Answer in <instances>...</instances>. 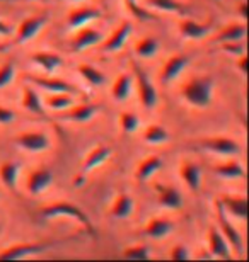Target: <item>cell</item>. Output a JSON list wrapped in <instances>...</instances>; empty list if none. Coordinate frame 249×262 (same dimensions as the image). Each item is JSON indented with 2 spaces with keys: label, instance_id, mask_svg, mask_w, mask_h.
I'll return each mask as SVG.
<instances>
[{
  "label": "cell",
  "instance_id": "cell-1",
  "mask_svg": "<svg viewBox=\"0 0 249 262\" xmlns=\"http://www.w3.org/2000/svg\"><path fill=\"white\" fill-rule=\"evenodd\" d=\"M181 94L188 104L198 109H205L210 106L212 99H214V80L206 75L193 77L188 82H184Z\"/></svg>",
  "mask_w": 249,
  "mask_h": 262
},
{
  "label": "cell",
  "instance_id": "cell-2",
  "mask_svg": "<svg viewBox=\"0 0 249 262\" xmlns=\"http://www.w3.org/2000/svg\"><path fill=\"white\" fill-rule=\"evenodd\" d=\"M41 216L46 218V220H53V218H72L79 222L81 225H84L87 230V233L91 237H96V230H94L91 220L86 213L82 211L77 204L73 203H68V201H58V203H51V204H46V206L41 209Z\"/></svg>",
  "mask_w": 249,
  "mask_h": 262
},
{
  "label": "cell",
  "instance_id": "cell-3",
  "mask_svg": "<svg viewBox=\"0 0 249 262\" xmlns=\"http://www.w3.org/2000/svg\"><path fill=\"white\" fill-rule=\"evenodd\" d=\"M70 238H63V240H46V242H28V244H15L10 245L7 249L0 250V259H7V260H15V259H24L29 255H36L41 252H46L53 247L68 242Z\"/></svg>",
  "mask_w": 249,
  "mask_h": 262
},
{
  "label": "cell",
  "instance_id": "cell-4",
  "mask_svg": "<svg viewBox=\"0 0 249 262\" xmlns=\"http://www.w3.org/2000/svg\"><path fill=\"white\" fill-rule=\"evenodd\" d=\"M195 146L205 151H212L220 157H234L241 154V145L229 136H212V138H200L195 141Z\"/></svg>",
  "mask_w": 249,
  "mask_h": 262
},
{
  "label": "cell",
  "instance_id": "cell-5",
  "mask_svg": "<svg viewBox=\"0 0 249 262\" xmlns=\"http://www.w3.org/2000/svg\"><path fill=\"white\" fill-rule=\"evenodd\" d=\"M131 67H133V75L137 80V87H139V99L142 102V106L145 109H152L157 106V91L154 87V83L150 82L149 75L145 73V70L142 68L137 61H131Z\"/></svg>",
  "mask_w": 249,
  "mask_h": 262
},
{
  "label": "cell",
  "instance_id": "cell-6",
  "mask_svg": "<svg viewBox=\"0 0 249 262\" xmlns=\"http://www.w3.org/2000/svg\"><path fill=\"white\" fill-rule=\"evenodd\" d=\"M15 145L29 154H41L51 146L50 136L43 131H24L15 136Z\"/></svg>",
  "mask_w": 249,
  "mask_h": 262
},
{
  "label": "cell",
  "instance_id": "cell-7",
  "mask_svg": "<svg viewBox=\"0 0 249 262\" xmlns=\"http://www.w3.org/2000/svg\"><path fill=\"white\" fill-rule=\"evenodd\" d=\"M109 157H111V148L106 145H99L94 150L89 151V155L86 157V160H84V164H82L81 174H79L75 179V186H82L84 177H86L89 172H92L94 169H98V167L103 165Z\"/></svg>",
  "mask_w": 249,
  "mask_h": 262
},
{
  "label": "cell",
  "instance_id": "cell-8",
  "mask_svg": "<svg viewBox=\"0 0 249 262\" xmlns=\"http://www.w3.org/2000/svg\"><path fill=\"white\" fill-rule=\"evenodd\" d=\"M46 23H48V15H33V17L24 19L23 23L19 24L17 28V34H15V45H23L28 43L33 38H36V34L40 33L41 29L45 28Z\"/></svg>",
  "mask_w": 249,
  "mask_h": 262
},
{
  "label": "cell",
  "instance_id": "cell-9",
  "mask_svg": "<svg viewBox=\"0 0 249 262\" xmlns=\"http://www.w3.org/2000/svg\"><path fill=\"white\" fill-rule=\"evenodd\" d=\"M217 220H219V230L220 233L224 235V238L229 242L231 249L237 250V252H241L242 250V237L239 233V230H237L234 225L229 222V218H227V213L222 209L220 203L217 201Z\"/></svg>",
  "mask_w": 249,
  "mask_h": 262
},
{
  "label": "cell",
  "instance_id": "cell-10",
  "mask_svg": "<svg viewBox=\"0 0 249 262\" xmlns=\"http://www.w3.org/2000/svg\"><path fill=\"white\" fill-rule=\"evenodd\" d=\"M53 182V172L48 167H40L29 172L28 179H26V189L29 191V194L40 196L41 192L46 191Z\"/></svg>",
  "mask_w": 249,
  "mask_h": 262
},
{
  "label": "cell",
  "instance_id": "cell-11",
  "mask_svg": "<svg viewBox=\"0 0 249 262\" xmlns=\"http://www.w3.org/2000/svg\"><path fill=\"white\" fill-rule=\"evenodd\" d=\"M101 111L99 104H81V106H70L65 111H58V119H65V121H75V123H86L92 119Z\"/></svg>",
  "mask_w": 249,
  "mask_h": 262
},
{
  "label": "cell",
  "instance_id": "cell-12",
  "mask_svg": "<svg viewBox=\"0 0 249 262\" xmlns=\"http://www.w3.org/2000/svg\"><path fill=\"white\" fill-rule=\"evenodd\" d=\"M208 252L212 254V257L224 259V260L234 257L229 242L224 238V235L220 233V230L217 227L208 228Z\"/></svg>",
  "mask_w": 249,
  "mask_h": 262
},
{
  "label": "cell",
  "instance_id": "cell-13",
  "mask_svg": "<svg viewBox=\"0 0 249 262\" xmlns=\"http://www.w3.org/2000/svg\"><path fill=\"white\" fill-rule=\"evenodd\" d=\"M24 78H26V80H29L31 83L40 85L41 89H45V91H48V92H68V94H73V96L81 94V91H79L75 85H72V83L62 80V78L34 77V75H24Z\"/></svg>",
  "mask_w": 249,
  "mask_h": 262
},
{
  "label": "cell",
  "instance_id": "cell-14",
  "mask_svg": "<svg viewBox=\"0 0 249 262\" xmlns=\"http://www.w3.org/2000/svg\"><path fill=\"white\" fill-rule=\"evenodd\" d=\"M99 17H103V12L96 7H77V9H72L68 12V17H67V24L70 29H79L82 26H87L89 23L96 20Z\"/></svg>",
  "mask_w": 249,
  "mask_h": 262
},
{
  "label": "cell",
  "instance_id": "cell-15",
  "mask_svg": "<svg viewBox=\"0 0 249 262\" xmlns=\"http://www.w3.org/2000/svg\"><path fill=\"white\" fill-rule=\"evenodd\" d=\"M130 34H131V24L128 23V20H123V23L113 31V34H111L106 41H103L101 50L108 51V53H113V51L121 50L126 41H128Z\"/></svg>",
  "mask_w": 249,
  "mask_h": 262
},
{
  "label": "cell",
  "instance_id": "cell-16",
  "mask_svg": "<svg viewBox=\"0 0 249 262\" xmlns=\"http://www.w3.org/2000/svg\"><path fill=\"white\" fill-rule=\"evenodd\" d=\"M75 31L77 33L72 39V50L73 51H84L87 48H92L94 45L101 43V39H103V36H101L99 31L92 29V28H87V26H82V28H79Z\"/></svg>",
  "mask_w": 249,
  "mask_h": 262
},
{
  "label": "cell",
  "instance_id": "cell-17",
  "mask_svg": "<svg viewBox=\"0 0 249 262\" xmlns=\"http://www.w3.org/2000/svg\"><path fill=\"white\" fill-rule=\"evenodd\" d=\"M189 63L186 55H173L166 63H164L161 70V80L164 83H169L181 75V72L186 70V67Z\"/></svg>",
  "mask_w": 249,
  "mask_h": 262
},
{
  "label": "cell",
  "instance_id": "cell-18",
  "mask_svg": "<svg viewBox=\"0 0 249 262\" xmlns=\"http://www.w3.org/2000/svg\"><path fill=\"white\" fill-rule=\"evenodd\" d=\"M173 230H174V225L169 218L154 216L147 222L144 228V235H147V237H150L154 240H161V238H166Z\"/></svg>",
  "mask_w": 249,
  "mask_h": 262
},
{
  "label": "cell",
  "instance_id": "cell-19",
  "mask_svg": "<svg viewBox=\"0 0 249 262\" xmlns=\"http://www.w3.org/2000/svg\"><path fill=\"white\" fill-rule=\"evenodd\" d=\"M222 209L225 213L232 214L236 220L239 222H244L247 216V201L244 196H224L219 199Z\"/></svg>",
  "mask_w": 249,
  "mask_h": 262
},
{
  "label": "cell",
  "instance_id": "cell-20",
  "mask_svg": "<svg viewBox=\"0 0 249 262\" xmlns=\"http://www.w3.org/2000/svg\"><path fill=\"white\" fill-rule=\"evenodd\" d=\"M179 174H181L184 184H186L191 191H200L201 187V169L197 162L183 160L179 165Z\"/></svg>",
  "mask_w": 249,
  "mask_h": 262
},
{
  "label": "cell",
  "instance_id": "cell-21",
  "mask_svg": "<svg viewBox=\"0 0 249 262\" xmlns=\"http://www.w3.org/2000/svg\"><path fill=\"white\" fill-rule=\"evenodd\" d=\"M133 208H135L133 198H131L128 192H120V194L114 198L113 204L109 206V216H113L116 220L130 218L131 213H133Z\"/></svg>",
  "mask_w": 249,
  "mask_h": 262
},
{
  "label": "cell",
  "instance_id": "cell-22",
  "mask_svg": "<svg viewBox=\"0 0 249 262\" xmlns=\"http://www.w3.org/2000/svg\"><path fill=\"white\" fill-rule=\"evenodd\" d=\"M157 201L162 208L171 211L183 208V196L173 186H157Z\"/></svg>",
  "mask_w": 249,
  "mask_h": 262
},
{
  "label": "cell",
  "instance_id": "cell-23",
  "mask_svg": "<svg viewBox=\"0 0 249 262\" xmlns=\"http://www.w3.org/2000/svg\"><path fill=\"white\" fill-rule=\"evenodd\" d=\"M212 172H214L215 176L222 177V179H229V181H239V179H244L246 177L244 167L236 160L224 162V164H217V165L212 167Z\"/></svg>",
  "mask_w": 249,
  "mask_h": 262
},
{
  "label": "cell",
  "instance_id": "cell-24",
  "mask_svg": "<svg viewBox=\"0 0 249 262\" xmlns=\"http://www.w3.org/2000/svg\"><path fill=\"white\" fill-rule=\"evenodd\" d=\"M161 167H162V159L159 155L147 157V159H144L137 165L135 179L139 182H147L157 170H161Z\"/></svg>",
  "mask_w": 249,
  "mask_h": 262
},
{
  "label": "cell",
  "instance_id": "cell-25",
  "mask_svg": "<svg viewBox=\"0 0 249 262\" xmlns=\"http://www.w3.org/2000/svg\"><path fill=\"white\" fill-rule=\"evenodd\" d=\"M31 60H33L45 73H53L63 63L62 56L56 53H51V51H36V53L31 55Z\"/></svg>",
  "mask_w": 249,
  "mask_h": 262
},
{
  "label": "cell",
  "instance_id": "cell-26",
  "mask_svg": "<svg viewBox=\"0 0 249 262\" xmlns=\"http://www.w3.org/2000/svg\"><path fill=\"white\" fill-rule=\"evenodd\" d=\"M212 29V24L206 23V24H201V23H195L191 19H183L179 23V31L184 38L188 39H201L205 36H208Z\"/></svg>",
  "mask_w": 249,
  "mask_h": 262
},
{
  "label": "cell",
  "instance_id": "cell-27",
  "mask_svg": "<svg viewBox=\"0 0 249 262\" xmlns=\"http://www.w3.org/2000/svg\"><path fill=\"white\" fill-rule=\"evenodd\" d=\"M131 87H133V77H131L130 73H121V75L116 77V80L113 83V89H111V96H113L114 101L125 102L126 99L130 97Z\"/></svg>",
  "mask_w": 249,
  "mask_h": 262
},
{
  "label": "cell",
  "instance_id": "cell-28",
  "mask_svg": "<svg viewBox=\"0 0 249 262\" xmlns=\"http://www.w3.org/2000/svg\"><path fill=\"white\" fill-rule=\"evenodd\" d=\"M23 107L26 111H29L31 114H36V116H45V104L40 99L38 92L34 89H31L29 85L23 87Z\"/></svg>",
  "mask_w": 249,
  "mask_h": 262
},
{
  "label": "cell",
  "instance_id": "cell-29",
  "mask_svg": "<svg viewBox=\"0 0 249 262\" xmlns=\"http://www.w3.org/2000/svg\"><path fill=\"white\" fill-rule=\"evenodd\" d=\"M244 38H246V24L244 23H232L229 26H225V28L215 36V41L234 43V41H242Z\"/></svg>",
  "mask_w": 249,
  "mask_h": 262
},
{
  "label": "cell",
  "instance_id": "cell-30",
  "mask_svg": "<svg viewBox=\"0 0 249 262\" xmlns=\"http://www.w3.org/2000/svg\"><path fill=\"white\" fill-rule=\"evenodd\" d=\"M19 174H21L19 162H4V164L0 165V179H2V182L10 191H14L15 187H17Z\"/></svg>",
  "mask_w": 249,
  "mask_h": 262
},
{
  "label": "cell",
  "instance_id": "cell-31",
  "mask_svg": "<svg viewBox=\"0 0 249 262\" xmlns=\"http://www.w3.org/2000/svg\"><path fill=\"white\" fill-rule=\"evenodd\" d=\"M45 104L53 111H65V109L75 104V96L68 92H51L45 99Z\"/></svg>",
  "mask_w": 249,
  "mask_h": 262
},
{
  "label": "cell",
  "instance_id": "cell-32",
  "mask_svg": "<svg viewBox=\"0 0 249 262\" xmlns=\"http://www.w3.org/2000/svg\"><path fill=\"white\" fill-rule=\"evenodd\" d=\"M77 72L81 73V77L86 80L91 87H101L106 83V77L104 73L99 70V68L89 65V63H81L77 67Z\"/></svg>",
  "mask_w": 249,
  "mask_h": 262
},
{
  "label": "cell",
  "instance_id": "cell-33",
  "mask_svg": "<svg viewBox=\"0 0 249 262\" xmlns=\"http://www.w3.org/2000/svg\"><path fill=\"white\" fill-rule=\"evenodd\" d=\"M144 140L150 145H161L171 140V135L166 128H162L161 124H149L144 131Z\"/></svg>",
  "mask_w": 249,
  "mask_h": 262
},
{
  "label": "cell",
  "instance_id": "cell-34",
  "mask_svg": "<svg viewBox=\"0 0 249 262\" xmlns=\"http://www.w3.org/2000/svg\"><path fill=\"white\" fill-rule=\"evenodd\" d=\"M159 51V43L157 39L154 38H142L135 43V55L139 56V58H144V60H149V58H154V56L157 55Z\"/></svg>",
  "mask_w": 249,
  "mask_h": 262
},
{
  "label": "cell",
  "instance_id": "cell-35",
  "mask_svg": "<svg viewBox=\"0 0 249 262\" xmlns=\"http://www.w3.org/2000/svg\"><path fill=\"white\" fill-rule=\"evenodd\" d=\"M147 5L152 9L162 10V12H174V14H183L184 7L178 0H145Z\"/></svg>",
  "mask_w": 249,
  "mask_h": 262
},
{
  "label": "cell",
  "instance_id": "cell-36",
  "mask_svg": "<svg viewBox=\"0 0 249 262\" xmlns=\"http://www.w3.org/2000/svg\"><path fill=\"white\" fill-rule=\"evenodd\" d=\"M140 124H142L140 118L137 116L135 113L123 111L120 114V126L125 133H135V131L140 128Z\"/></svg>",
  "mask_w": 249,
  "mask_h": 262
},
{
  "label": "cell",
  "instance_id": "cell-37",
  "mask_svg": "<svg viewBox=\"0 0 249 262\" xmlns=\"http://www.w3.org/2000/svg\"><path fill=\"white\" fill-rule=\"evenodd\" d=\"M123 257L126 259H140V260H145V259H150V249L147 245H131V247H126L123 250Z\"/></svg>",
  "mask_w": 249,
  "mask_h": 262
},
{
  "label": "cell",
  "instance_id": "cell-38",
  "mask_svg": "<svg viewBox=\"0 0 249 262\" xmlns=\"http://www.w3.org/2000/svg\"><path fill=\"white\" fill-rule=\"evenodd\" d=\"M125 5H126V9L131 12V15L137 19H142V20H152L154 19V14L142 7L140 4H137V0H125Z\"/></svg>",
  "mask_w": 249,
  "mask_h": 262
},
{
  "label": "cell",
  "instance_id": "cell-39",
  "mask_svg": "<svg viewBox=\"0 0 249 262\" xmlns=\"http://www.w3.org/2000/svg\"><path fill=\"white\" fill-rule=\"evenodd\" d=\"M14 75H15V68L12 61H5L4 65H0V89L7 87L14 80Z\"/></svg>",
  "mask_w": 249,
  "mask_h": 262
},
{
  "label": "cell",
  "instance_id": "cell-40",
  "mask_svg": "<svg viewBox=\"0 0 249 262\" xmlns=\"http://www.w3.org/2000/svg\"><path fill=\"white\" fill-rule=\"evenodd\" d=\"M169 257H171L173 260H186V259H191V254H189V249L186 247V245L176 244L171 249V252H169Z\"/></svg>",
  "mask_w": 249,
  "mask_h": 262
},
{
  "label": "cell",
  "instance_id": "cell-41",
  "mask_svg": "<svg viewBox=\"0 0 249 262\" xmlns=\"http://www.w3.org/2000/svg\"><path fill=\"white\" fill-rule=\"evenodd\" d=\"M222 45H224L225 51H229V53L236 55V56L246 55V45L241 43V41H234V43H222Z\"/></svg>",
  "mask_w": 249,
  "mask_h": 262
},
{
  "label": "cell",
  "instance_id": "cell-42",
  "mask_svg": "<svg viewBox=\"0 0 249 262\" xmlns=\"http://www.w3.org/2000/svg\"><path fill=\"white\" fill-rule=\"evenodd\" d=\"M15 119V113L12 109L0 106V124H10Z\"/></svg>",
  "mask_w": 249,
  "mask_h": 262
},
{
  "label": "cell",
  "instance_id": "cell-43",
  "mask_svg": "<svg viewBox=\"0 0 249 262\" xmlns=\"http://www.w3.org/2000/svg\"><path fill=\"white\" fill-rule=\"evenodd\" d=\"M237 58H239V61H237V68H239V72L242 73V75H246V73H247V68H246L247 58H246V55H241V56H237Z\"/></svg>",
  "mask_w": 249,
  "mask_h": 262
},
{
  "label": "cell",
  "instance_id": "cell-44",
  "mask_svg": "<svg viewBox=\"0 0 249 262\" xmlns=\"http://www.w3.org/2000/svg\"><path fill=\"white\" fill-rule=\"evenodd\" d=\"M12 34V28H10L9 24H5L4 20H0V36H4V38H7V36Z\"/></svg>",
  "mask_w": 249,
  "mask_h": 262
},
{
  "label": "cell",
  "instance_id": "cell-45",
  "mask_svg": "<svg viewBox=\"0 0 249 262\" xmlns=\"http://www.w3.org/2000/svg\"><path fill=\"white\" fill-rule=\"evenodd\" d=\"M237 10H239V15H241V17H242V19H246V4H244V2H241V4H239V9H237Z\"/></svg>",
  "mask_w": 249,
  "mask_h": 262
},
{
  "label": "cell",
  "instance_id": "cell-46",
  "mask_svg": "<svg viewBox=\"0 0 249 262\" xmlns=\"http://www.w3.org/2000/svg\"><path fill=\"white\" fill-rule=\"evenodd\" d=\"M70 2H86V0H70Z\"/></svg>",
  "mask_w": 249,
  "mask_h": 262
}]
</instances>
